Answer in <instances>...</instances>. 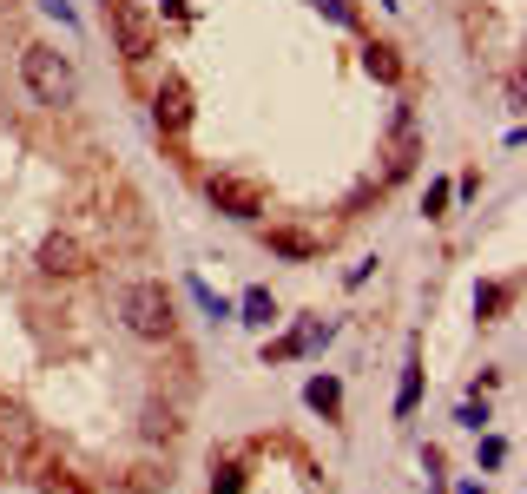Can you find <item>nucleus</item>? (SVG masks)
Here are the masks:
<instances>
[{"mask_svg":"<svg viewBox=\"0 0 527 494\" xmlns=\"http://www.w3.org/2000/svg\"><path fill=\"white\" fill-rule=\"evenodd\" d=\"M119 317H126V330L145 336V343H165V336L178 330V317H172V290H165L159 277H132V284L119 290Z\"/></svg>","mask_w":527,"mask_h":494,"instance_id":"obj_1","label":"nucleus"},{"mask_svg":"<svg viewBox=\"0 0 527 494\" xmlns=\"http://www.w3.org/2000/svg\"><path fill=\"white\" fill-rule=\"evenodd\" d=\"M336 336V323H297V330L284 336V343H271V350H264V363H290V356H304V350H317V343H330Z\"/></svg>","mask_w":527,"mask_h":494,"instance_id":"obj_6","label":"nucleus"},{"mask_svg":"<svg viewBox=\"0 0 527 494\" xmlns=\"http://www.w3.org/2000/svg\"><path fill=\"white\" fill-rule=\"evenodd\" d=\"M508 297H514L508 284H481L475 290V310H481V317H501V310H508Z\"/></svg>","mask_w":527,"mask_h":494,"instance_id":"obj_14","label":"nucleus"},{"mask_svg":"<svg viewBox=\"0 0 527 494\" xmlns=\"http://www.w3.org/2000/svg\"><path fill=\"white\" fill-rule=\"evenodd\" d=\"M205 192H211V205H218L224 218H244V224L264 218V185H257V178H231V172H218Z\"/></svg>","mask_w":527,"mask_h":494,"instance_id":"obj_4","label":"nucleus"},{"mask_svg":"<svg viewBox=\"0 0 527 494\" xmlns=\"http://www.w3.org/2000/svg\"><path fill=\"white\" fill-rule=\"evenodd\" d=\"M462 494H488V488H475V481H468V488H462Z\"/></svg>","mask_w":527,"mask_h":494,"instance_id":"obj_21","label":"nucleus"},{"mask_svg":"<svg viewBox=\"0 0 527 494\" xmlns=\"http://www.w3.org/2000/svg\"><path fill=\"white\" fill-rule=\"evenodd\" d=\"M40 7H47L53 20H66V27H73V20H80V14H73V7H66V0H40Z\"/></svg>","mask_w":527,"mask_h":494,"instance_id":"obj_20","label":"nucleus"},{"mask_svg":"<svg viewBox=\"0 0 527 494\" xmlns=\"http://www.w3.org/2000/svg\"><path fill=\"white\" fill-rule=\"evenodd\" d=\"M363 66H369V80L402 86V53H396V47H383V40H369V47H363Z\"/></svg>","mask_w":527,"mask_h":494,"instance_id":"obj_9","label":"nucleus"},{"mask_svg":"<svg viewBox=\"0 0 527 494\" xmlns=\"http://www.w3.org/2000/svg\"><path fill=\"white\" fill-rule=\"evenodd\" d=\"M422 402V356L409 350V363H402V389H396V415H416Z\"/></svg>","mask_w":527,"mask_h":494,"instance_id":"obj_11","label":"nucleus"},{"mask_svg":"<svg viewBox=\"0 0 527 494\" xmlns=\"http://www.w3.org/2000/svg\"><path fill=\"white\" fill-rule=\"evenodd\" d=\"M192 297H198V310H205V317H211V323H218V317H231V303H224V297H218V290H211V284H205V277H192Z\"/></svg>","mask_w":527,"mask_h":494,"instance_id":"obj_15","label":"nucleus"},{"mask_svg":"<svg viewBox=\"0 0 527 494\" xmlns=\"http://www.w3.org/2000/svg\"><path fill=\"white\" fill-rule=\"evenodd\" d=\"M211 494H244V462H218L211 468Z\"/></svg>","mask_w":527,"mask_h":494,"instance_id":"obj_13","label":"nucleus"},{"mask_svg":"<svg viewBox=\"0 0 527 494\" xmlns=\"http://www.w3.org/2000/svg\"><path fill=\"white\" fill-rule=\"evenodd\" d=\"M304 402L323 415V422H336V409H343V383H336V376H310V383H304Z\"/></svg>","mask_w":527,"mask_h":494,"instance_id":"obj_10","label":"nucleus"},{"mask_svg":"<svg viewBox=\"0 0 527 494\" xmlns=\"http://www.w3.org/2000/svg\"><path fill=\"white\" fill-rule=\"evenodd\" d=\"M508 462V442L501 435H481V468H501Z\"/></svg>","mask_w":527,"mask_h":494,"instance_id":"obj_18","label":"nucleus"},{"mask_svg":"<svg viewBox=\"0 0 527 494\" xmlns=\"http://www.w3.org/2000/svg\"><path fill=\"white\" fill-rule=\"evenodd\" d=\"M455 422H462V429H475V435H481V422H488V402H462V415H455Z\"/></svg>","mask_w":527,"mask_h":494,"instance_id":"obj_19","label":"nucleus"},{"mask_svg":"<svg viewBox=\"0 0 527 494\" xmlns=\"http://www.w3.org/2000/svg\"><path fill=\"white\" fill-rule=\"evenodd\" d=\"M20 80L40 106H73L80 99V66L66 60L60 47H27L20 53Z\"/></svg>","mask_w":527,"mask_h":494,"instance_id":"obj_2","label":"nucleus"},{"mask_svg":"<svg viewBox=\"0 0 527 494\" xmlns=\"http://www.w3.org/2000/svg\"><path fill=\"white\" fill-rule=\"evenodd\" d=\"M264 244H271L277 257H297V264H310V257L323 251V244L310 238V231H290V224H271V231H264Z\"/></svg>","mask_w":527,"mask_h":494,"instance_id":"obj_8","label":"nucleus"},{"mask_svg":"<svg viewBox=\"0 0 527 494\" xmlns=\"http://www.w3.org/2000/svg\"><path fill=\"white\" fill-rule=\"evenodd\" d=\"M40 271H47V277H73V271H86L80 238H47V244H40Z\"/></svg>","mask_w":527,"mask_h":494,"instance_id":"obj_7","label":"nucleus"},{"mask_svg":"<svg viewBox=\"0 0 527 494\" xmlns=\"http://www.w3.org/2000/svg\"><path fill=\"white\" fill-rule=\"evenodd\" d=\"M383 7H402V0H383Z\"/></svg>","mask_w":527,"mask_h":494,"instance_id":"obj_22","label":"nucleus"},{"mask_svg":"<svg viewBox=\"0 0 527 494\" xmlns=\"http://www.w3.org/2000/svg\"><path fill=\"white\" fill-rule=\"evenodd\" d=\"M244 323H277V303H271V290H244Z\"/></svg>","mask_w":527,"mask_h":494,"instance_id":"obj_12","label":"nucleus"},{"mask_svg":"<svg viewBox=\"0 0 527 494\" xmlns=\"http://www.w3.org/2000/svg\"><path fill=\"white\" fill-rule=\"evenodd\" d=\"M310 7H317L323 20H336V27H356V7H350V0H310Z\"/></svg>","mask_w":527,"mask_h":494,"instance_id":"obj_17","label":"nucleus"},{"mask_svg":"<svg viewBox=\"0 0 527 494\" xmlns=\"http://www.w3.org/2000/svg\"><path fill=\"white\" fill-rule=\"evenodd\" d=\"M192 86H185V80H165L159 86V93H152V126H159V132H185V126H192Z\"/></svg>","mask_w":527,"mask_h":494,"instance_id":"obj_5","label":"nucleus"},{"mask_svg":"<svg viewBox=\"0 0 527 494\" xmlns=\"http://www.w3.org/2000/svg\"><path fill=\"white\" fill-rule=\"evenodd\" d=\"M448 198H455V185H448V178H435L429 192H422V218H448Z\"/></svg>","mask_w":527,"mask_h":494,"instance_id":"obj_16","label":"nucleus"},{"mask_svg":"<svg viewBox=\"0 0 527 494\" xmlns=\"http://www.w3.org/2000/svg\"><path fill=\"white\" fill-rule=\"evenodd\" d=\"M106 20H112V40H119V53H126L132 66L159 53V33H152V20H145L132 0H106Z\"/></svg>","mask_w":527,"mask_h":494,"instance_id":"obj_3","label":"nucleus"}]
</instances>
